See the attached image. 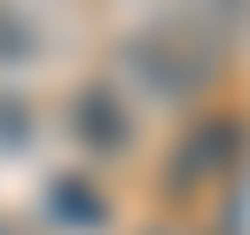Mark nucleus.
Segmentation results:
<instances>
[{
	"mask_svg": "<svg viewBox=\"0 0 250 235\" xmlns=\"http://www.w3.org/2000/svg\"><path fill=\"white\" fill-rule=\"evenodd\" d=\"M227 63H234V47L180 8V16H156V24L125 31L117 55H109V78H117L141 110H148V102H156V110H203V102L219 94Z\"/></svg>",
	"mask_w": 250,
	"mask_h": 235,
	"instance_id": "nucleus-1",
	"label": "nucleus"
},
{
	"mask_svg": "<svg viewBox=\"0 0 250 235\" xmlns=\"http://www.w3.org/2000/svg\"><path fill=\"white\" fill-rule=\"evenodd\" d=\"M242 164H250V110H234V102H203V110L180 125V141L164 149L156 196H164L172 212L211 204L227 180H242Z\"/></svg>",
	"mask_w": 250,
	"mask_h": 235,
	"instance_id": "nucleus-2",
	"label": "nucleus"
},
{
	"mask_svg": "<svg viewBox=\"0 0 250 235\" xmlns=\"http://www.w3.org/2000/svg\"><path fill=\"white\" fill-rule=\"evenodd\" d=\"M62 133L86 164H125L141 149V102L117 78H78L70 102H62Z\"/></svg>",
	"mask_w": 250,
	"mask_h": 235,
	"instance_id": "nucleus-3",
	"label": "nucleus"
},
{
	"mask_svg": "<svg viewBox=\"0 0 250 235\" xmlns=\"http://www.w3.org/2000/svg\"><path fill=\"white\" fill-rule=\"evenodd\" d=\"M109 219H117V196H109V180H94V164H62L39 180L47 235H109Z\"/></svg>",
	"mask_w": 250,
	"mask_h": 235,
	"instance_id": "nucleus-4",
	"label": "nucleus"
},
{
	"mask_svg": "<svg viewBox=\"0 0 250 235\" xmlns=\"http://www.w3.org/2000/svg\"><path fill=\"white\" fill-rule=\"evenodd\" d=\"M39 24H31V8L23 0H0V70H31L39 63Z\"/></svg>",
	"mask_w": 250,
	"mask_h": 235,
	"instance_id": "nucleus-5",
	"label": "nucleus"
},
{
	"mask_svg": "<svg viewBox=\"0 0 250 235\" xmlns=\"http://www.w3.org/2000/svg\"><path fill=\"white\" fill-rule=\"evenodd\" d=\"M31 133H39L31 102H23V94H0V157H23V149H31Z\"/></svg>",
	"mask_w": 250,
	"mask_h": 235,
	"instance_id": "nucleus-6",
	"label": "nucleus"
},
{
	"mask_svg": "<svg viewBox=\"0 0 250 235\" xmlns=\"http://www.w3.org/2000/svg\"><path fill=\"white\" fill-rule=\"evenodd\" d=\"M0 235H39V227H31V219H8V212H0Z\"/></svg>",
	"mask_w": 250,
	"mask_h": 235,
	"instance_id": "nucleus-7",
	"label": "nucleus"
}]
</instances>
